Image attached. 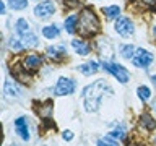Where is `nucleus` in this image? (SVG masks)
Listing matches in <instances>:
<instances>
[{"label":"nucleus","mask_w":156,"mask_h":146,"mask_svg":"<svg viewBox=\"0 0 156 146\" xmlns=\"http://www.w3.org/2000/svg\"><path fill=\"white\" fill-rule=\"evenodd\" d=\"M104 91H111V88L106 85L104 80H98L91 85H88L83 89V99H85L86 112H98L101 107V101L104 97Z\"/></svg>","instance_id":"obj_1"},{"label":"nucleus","mask_w":156,"mask_h":146,"mask_svg":"<svg viewBox=\"0 0 156 146\" xmlns=\"http://www.w3.org/2000/svg\"><path fill=\"white\" fill-rule=\"evenodd\" d=\"M99 19H98L96 13L91 8H83L78 16V31L81 36H94L96 33H99Z\"/></svg>","instance_id":"obj_2"},{"label":"nucleus","mask_w":156,"mask_h":146,"mask_svg":"<svg viewBox=\"0 0 156 146\" xmlns=\"http://www.w3.org/2000/svg\"><path fill=\"white\" fill-rule=\"evenodd\" d=\"M15 29H16L18 39L21 41V44H23L24 49L37 46V37L31 33V29H29V23H28L24 18H20V19H18L16 24H15Z\"/></svg>","instance_id":"obj_3"},{"label":"nucleus","mask_w":156,"mask_h":146,"mask_svg":"<svg viewBox=\"0 0 156 146\" xmlns=\"http://www.w3.org/2000/svg\"><path fill=\"white\" fill-rule=\"evenodd\" d=\"M102 68H104L107 73H111L114 78H117V81H120L122 85H125V83L129 81V78H130L127 68L122 67L120 63H115V62H102Z\"/></svg>","instance_id":"obj_4"},{"label":"nucleus","mask_w":156,"mask_h":146,"mask_svg":"<svg viewBox=\"0 0 156 146\" xmlns=\"http://www.w3.org/2000/svg\"><path fill=\"white\" fill-rule=\"evenodd\" d=\"M114 29H115V33L119 34V36H122V37H129V36H132V34H133L135 26H133V23H132L130 18L120 16V18H117Z\"/></svg>","instance_id":"obj_5"},{"label":"nucleus","mask_w":156,"mask_h":146,"mask_svg":"<svg viewBox=\"0 0 156 146\" xmlns=\"http://www.w3.org/2000/svg\"><path fill=\"white\" fill-rule=\"evenodd\" d=\"M75 91V81L72 80V78H58L57 85H55V89H54V92H55L57 96H68L72 94V92Z\"/></svg>","instance_id":"obj_6"},{"label":"nucleus","mask_w":156,"mask_h":146,"mask_svg":"<svg viewBox=\"0 0 156 146\" xmlns=\"http://www.w3.org/2000/svg\"><path fill=\"white\" fill-rule=\"evenodd\" d=\"M151 62H153V54L145 50V49H136L135 55L132 58V63L138 68H146Z\"/></svg>","instance_id":"obj_7"},{"label":"nucleus","mask_w":156,"mask_h":146,"mask_svg":"<svg viewBox=\"0 0 156 146\" xmlns=\"http://www.w3.org/2000/svg\"><path fill=\"white\" fill-rule=\"evenodd\" d=\"M55 12V5L52 2H42V3H37L36 8H34V15L41 19H46L49 18L51 15Z\"/></svg>","instance_id":"obj_8"},{"label":"nucleus","mask_w":156,"mask_h":146,"mask_svg":"<svg viewBox=\"0 0 156 146\" xmlns=\"http://www.w3.org/2000/svg\"><path fill=\"white\" fill-rule=\"evenodd\" d=\"M15 130L21 136V140L29 141V128H28V119L26 117H18L15 120Z\"/></svg>","instance_id":"obj_9"},{"label":"nucleus","mask_w":156,"mask_h":146,"mask_svg":"<svg viewBox=\"0 0 156 146\" xmlns=\"http://www.w3.org/2000/svg\"><path fill=\"white\" fill-rule=\"evenodd\" d=\"M41 65H42V57L39 54H31V55H28L23 60V67L28 71H36Z\"/></svg>","instance_id":"obj_10"},{"label":"nucleus","mask_w":156,"mask_h":146,"mask_svg":"<svg viewBox=\"0 0 156 146\" xmlns=\"http://www.w3.org/2000/svg\"><path fill=\"white\" fill-rule=\"evenodd\" d=\"M67 55V47L63 46V44H60V46H52L47 49V57L52 58V60H62V58H65Z\"/></svg>","instance_id":"obj_11"},{"label":"nucleus","mask_w":156,"mask_h":146,"mask_svg":"<svg viewBox=\"0 0 156 146\" xmlns=\"http://www.w3.org/2000/svg\"><path fill=\"white\" fill-rule=\"evenodd\" d=\"M78 71L85 76H91V75H94V73L99 71V63L91 60L88 63H83V65H78Z\"/></svg>","instance_id":"obj_12"},{"label":"nucleus","mask_w":156,"mask_h":146,"mask_svg":"<svg viewBox=\"0 0 156 146\" xmlns=\"http://www.w3.org/2000/svg\"><path fill=\"white\" fill-rule=\"evenodd\" d=\"M72 47L75 49V52L78 54V55H88L90 50H91L90 44L85 42L83 39H73V41H72Z\"/></svg>","instance_id":"obj_13"},{"label":"nucleus","mask_w":156,"mask_h":146,"mask_svg":"<svg viewBox=\"0 0 156 146\" xmlns=\"http://www.w3.org/2000/svg\"><path fill=\"white\" fill-rule=\"evenodd\" d=\"M140 125L143 127L145 130L151 131V130H154V128H156V120L148 114V112H145V114H141V115H140Z\"/></svg>","instance_id":"obj_14"},{"label":"nucleus","mask_w":156,"mask_h":146,"mask_svg":"<svg viewBox=\"0 0 156 146\" xmlns=\"http://www.w3.org/2000/svg\"><path fill=\"white\" fill-rule=\"evenodd\" d=\"M5 94H7L8 97H20V88L15 85L13 81H5V88H3Z\"/></svg>","instance_id":"obj_15"},{"label":"nucleus","mask_w":156,"mask_h":146,"mask_svg":"<svg viewBox=\"0 0 156 146\" xmlns=\"http://www.w3.org/2000/svg\"><path fill=\"white\" fill-rule=\"evenodd\" d=\"M65 29L68 34H73L78 29V16H75V15H72V16H68L65 19Z\"/></svg>","instance_id":"obj_16"},{"label":"nucleus","mask_w":156,"mask_h":146,"mask_svg":"<svg viewBox=\"0 0 156 146\" xmlns=\"http://www.w3.org/2000/svg\"><path fill=\"white\" fill-rule=\"evenodd\" d=\"M102 13L107 16V19H115L120 13V7L117 5H111V7H102Z\"/></svg>","instance_id":"obj_17"},{"label":"nucleus","mask_w":156,"mask_h":146,"mask_svg":"<svg viewBox=\"0 0 156 146\" xmlns=\"http://www.w3.org/2000/svg\"><path fill=\"white\" fill-rule=\"evenodd\" d=\"M42 34H44V37H47V39H55L58 34H60V29H58L57 24H51V26H46L42 29Z\"/></svg>","instance_id":"obj_18"},{"label":"nucleus","mask_w":156,"mask_h":146,"mask_svg":"<svg viewBox=\"0 0 156 146\" xmlns=\"http://www.w3.org/2000/svg\"><path fill=\"white\" fill-rule=\"evenodd\" d=\"M109 136L111 138H114V140H124L125 136H127V131H125V127H117V128H114L109 133Z\"/></svg>","instance_id":"obj_19"},{"label":"nucleus","mask_w":156,"mask_h":146,"mask_svg":"<svg viewBox=\"0 0 156 146\" xmlns=\"http://www.w3.org/2000/svg\"><path fill=\"white\" fill-rule=\"evenodd\" d=\"M120 55L124 58H133L135 55V47L130 46V44H125V46L120 47Z\"/></svg>","instance_id":"obj_20"},{"label":"nucleus","mask_w":156,"mask_h":146,"mask_svg":"<svg viewBox=\"0 0 156 146\" xmlns=\"http://www.w3.org/2000/svg\"><path fill=\"white\" fill-rule=\"evenodd\" d=\"M136 94H138V97L143 102H146L151 97V91L148 86H138V89H136Z\"/></svg>","instance_id":"obj_21"},{"label":"nucleus","mask_w":156,"mask_h":146,"mask_svg":"<svg viewBox=\"0 0 156 146\" xmlns=\"http://www.w3.org/2000/svg\"><path fill=\"white\" fill-rule=\"evenodd\" d=\"M13 10H24L28 7V0H8Z\"/></svg>","instance_id":"obj_22"},{"label":"nucleus","mask_w":156,"mask_h":146,"mask_svg":"<svg viewBox=\"0 0 156 146\" xmlns=\"http://www.w3.org/2000/svg\"><path fill=\"white\" fill-rule=\"evenodd\" d=\"M98 146H119V143L114 141V138H99Z\"/></svg>","instance_id":"obj_23"},{"label":"nucleus","mask_w":156,"mask_h":146,"mask_svg":"<svg viewBox=\"0 0 156 146\" xmlns=\"http://www.w3.org/2000/svg\"><path fill=\"white\" fill-rule=\"evenodd\" d=\"M62 138H63V140H67V141L73 140V131H72V130H65V131L62 133Z\"/></svg>","instance_id":"obj_24"},{"label":"nucleus","mask_w":156,"mask_h":146,"mask_svg":"<svg viewBox=\"0 0 156 146\" xmlns=\"http://www.w3.org/2000/svg\"><path fill=\"white\" fill-rule=\"evenodd\" d=\"M0 13L5 15V3L3 2H0Z\"/></svg>","instance_id":"obj_25"},{"label":"nucleus","mask_w":156,"mask_h":146,"mask_svg":"<svg viewBox=\"0 0 156 146\" xmlns=\"http://www.w3.org/2000/svg\"><path fill=\"white\" fill-rule=\"evenodd\" d=\"M151 81H153V85L156 86V75H153V76H151Z\"/></svg>","instance_id":"obj_26"},{"label":"nucleus","mask_w":156,"mask_h":146,"mask_svg":"<svg viewBox=\"0 0 156 146\" xmlns=\"http://www.w3.org/2000/svg\"><path fill=\"white\" fill-rule=\"evenodd\" d=\"M154 110H156V102H154Z\"/></svg>","instance_id":"obj_27"},{"label":"nucleus","mask_w":156,"mask_h":146,"mask_svg":"<svg viewBox=\"0 0 156 146\" xmlns=\"http://www.w3.org/2000/svg\"><path fill=\"white\" fill-rule=\"evenodd\" d=\"M154 34H156V28H154Z\"/></svg>","instance_id":"obj_28"},{"label":"nucleus","mask_w":156,"mask_h":146,"mask_svg":"<svg viewBox=\"0 0 156 146\" xmlns=\"http://www.w3.org/2000/svg\"><path fill=\"white\" fill-rule=\"evenodd\" d=\"M42 146H46V144H42Z\"/></svg>","instance_id":"obj_29"}]
</instances>
